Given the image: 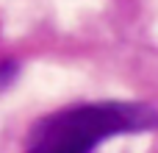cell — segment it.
Returning a JSON list of instances; mask_svg holds the SVG:
<instances>
[{
  "label": "cell",
  "instance_id": "cell-1",
  "mask_svg": "<svg viewBox=\"0 0 158 153\" xmlns=\"http://www.w3.org/2000/svg\"><path fill=\"white\" fill-rule=\"evenodd\" d=\"M153 128H158V114L144 103H83L44 117L31 134L28 153H92L108 137Z\"/></svg>",
  "mask_w": 158,
  "mask_h": 153
},
{
  "label": "cell",
  "instance_id": "cell-2",
  "mask_svg": "<svg viewBox=\"0 0 158 153\" xmlns=\"http://www.w3.org/2000/svg\"><path fill=\"white\" fill-rule=\"evenodd\" d=\"M14 72H17V67H14L11 61H3V64H0V86H6V84L14 78Z\"/></svg>",
  "mask_w": 158,
  "mask_h": 153
}]
</instances>
